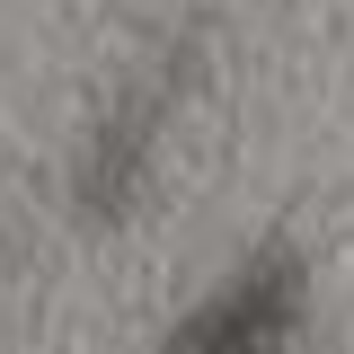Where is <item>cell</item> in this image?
<instances>
[{
  "instance_id": "1",
  "label": "cell",
  "mask_w": 354,
  "mask_h": 354,
  "mask_svg": "<svg viewBox=\"0 0 354 354\" xmlns=\"http://www.w3.org/2000/svg\"><path fill=\"white\" fill-rule=\"evenodd\" d=\"M283 337H292V283L283 274H248L239 292H221L177 337V354H283Z\"/></svg>"
}]
</instances>
